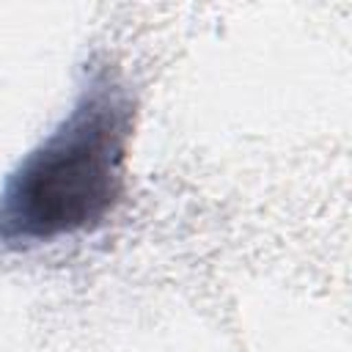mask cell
<instances>
[{
    "label": "cell",
    "mask_w": 352,
    "mask_h": 352,
    "mask_svg": "<svg viewBox=\"0 0 352 352\" xmlns=\"http://www.w3.org/2000/svg\"><path fill=\"white\" fill-rule=\"evenodd\" d=\"M135 102L104 66L91 69L72 110L19 160L0 190V245L30 248L91 231L124 192Z\"/></svg>",
    "instance_id": "6da1fadb"
}]
</instances>
